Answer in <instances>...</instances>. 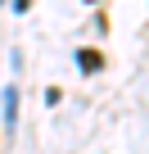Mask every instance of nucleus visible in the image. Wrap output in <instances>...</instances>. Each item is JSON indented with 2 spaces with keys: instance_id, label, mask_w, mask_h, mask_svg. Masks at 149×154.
<instances>
[{
  "instance_id": "1",
  "label": "nucleus",
  "mask_w": 149,
  "mask_h": 154,
  "mask_svg": "<svg viewBox=\"0 0 149 154\" xmlns=\"http://www.w3.org/2000/svg\"><path fill=\"white\" fill-rule=\"evenodd\" d=\"M5 118H9V127H14V118H18V91H14V86L5 91Z\"/></svg>"
},
{
  "instance_id": "2",
  "label": "nucleus",
  "mask_w": 149,
  "mask_h": 154,
  "mask_svg": "<svg viewBox=\"0 0 149 154\" xmlns=\"http://www.w3.org/2000/svg\"><path fill=\"white\" fill-rule=\"evenodd\" d=\"M77 59H82V68H86V72H95V68H100V63H104V59H100V54H95V50H82V54H77Z\"/></svg>"
}]
</instances>
